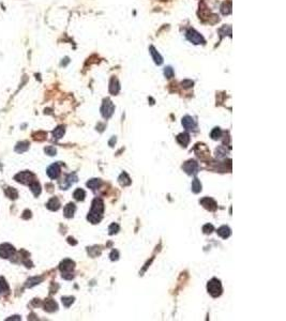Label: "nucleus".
Masks as SVG:
<instances>
[{"mask_svg": "<svg viewBox=\"0 0 286 321\" xmlns=\"http://www.w3.org/2000/svg\"><path fill=\"white\" fill-rule=\"evenodd\" d=\"M103 212H104L103 200L100 198H95L94 200L92 201L91 210L88 213L87 220H89L90 223H92V224H98V223L101 222L102 216H103Z\"/></svg>", "mask_w": 286, "mask_h": 321, "instance_id": "f257e3e1", "label": "nucleus"}, {"mask_svg": "<svg viewBox=\"0 0 286 321\" xmlns=\"http://www.w3.org/2000/svg\"><path fill=\"white\" fill-rule=\"evenodd\" d=\"M74 268H75V262L72 261L71 259H64L63 261H61L59 270L62 273V277L66 280H72L73 278L72 271L74 270Z\"/></svg>", "mask_w": 286, "mask_h": 321, "instance_id": "f03ea898", "label": "nucleus"}, {"mask_svg": "<svg viewBox=\"0 0 286 321\" xmlns=\"http://www.w3.org/2000/svg\"><path fill=\"white\" fill-rule=\"evenodd\" d=\"M207 290L208 292L212 295L213 297H220L222 293V285H221V281L217 280V278H212L207 285Z\"/></svg>", "mask_w": 286, "mask_h": 321, "instance_id": "7ed1b4c3", "label": "nucleus"}, {"mask_svg": "<svg viewBox=\"0 0 286 321\" xmlns=\"http://www.w3.org/2000/svg\"><path fill=\"white\" fill-rule=\"evenodd\" d=\"M14 179H15L17 182L22 183V184L29 185L30 183L36 180V176L32 173H30V171H22V173L16 174V176L14 177Z\"/></svg>", "mask_w": 286, "mask_h": 321, "instance_id": "20e7f679", "label": "nucleus"}, {"mask_svg": "<svg viewBox=\"0 0 286 321\" xmlns=\"http://www.w3.org/2000/svg\"><path fill=\"white\" fill-rule=\"evenodd\" d=\"M114 110H115V106H114L113 102L110 101L109 99H105L103 101V104H102L101 107V113L103 116V118L105 119H109L111 117V115L114 113Z\"/></svg>", "mask_w": 286, "mask_h": 321, "instance_id": "39448f33", "label": "nucleus"}, {"mask_svg": "<svg viewBox=\"0 0 286 321\" xmlns=\"http://www.w3.org/2000/svg\"><path fill=\"white\" fill-rule=\"evenodd\" d=\"M16 250L11 244L9 243H2L0 244V257L3 259H9L12 256L15 255Z\"/></svg>", "mask_w": 286, "mask_h": 321, "instance_id": "423d86ee", "label": "nucleus"}, {"mask_svg": "<svg viewBox=\"0 0 286 321\" xmlns=\"http://www.w3.org/2000/svg\"><path fill=\"white\" fill-rule=\"evenodd\" d=\"M182 169L188 174H190V176H194V174H196L197 173H198L199 165H198V163L195 162V160H188V162H185L184 164H183Z\"/></svg>", "mask_w": 286, "mask_h": 321, "instance_id": "0eeeda50", "label": "nucleus"}, {"mask_svg": "<svg viewBox=\"0 0 286 321\" xmlns=\"http://www.w3.org/2000/svg\"><path fill=\"white\" fill-rule=\"evenodd\" d=\"M187 38L190 42H192L193 44H203L205 43V40L201 33L196 31L194 29H190L187 32Z\"/></svg>", "mask_w": 286, "mask_h": 321, "instance_id": "6e6552de", "label": "nucleus"}, {"mask_svg": "<svg viewBox=\"0 0 286 321\" xmlns=\"http://www.w3.org/2000/svg\"><path fill=\"white\" fill-rule=\"evenodd\" d=\"M182 125L188 131H195L197 126L196 121L193 119L191 116H184V117L182 118Z\"/></svg>", "mask_w": 286, "mask_h": 321, "instance_id": "1a4fd4ad", "label": "nucleus"}, {"mask_svg": "<svg viewBox=\"0 0 286 321\" xmlns=\"http://www.w3.org/2000/svg\"><path fill=\"white\" fill-rule=\"evenodd\" d=\"M199 202L203 204V207L205 209H207V210H209V211H215L218 209L217 202H215L214 199L210 198V197H205V198L201 199V201Z\"/></svg>", "mask_w": 286, "mask_h": 321, "instance_id": "9d476101", "label": "nucleus"}, {"mask_svg": "<svg viewBox=\"0 0 286 321\" xmlns=\"http://www.w3.org/2000/svg\"><path fill=\"white\" fill-rule=\"evenodd\" d=\"M47 176L50 179H57L60 176V164L54 163L47 168Z\"/></svg>", "mask_w": 286, "mask_h": 321, "instance_id": "9b49d317", "label": "nucleus"}, {"mask_svg": "<svg viewBox=\"0 0 286 321\" xmlns=\"http://www.w3.org/2000/svg\"><path fill=\"white\" fill-rule=\"evenodd\" d=\"M43 307L48 313H54L58 309V304L53 299H46L43 302Z\"/></svg>", "mask_w": 286, "mask_h": 321, "instance_id": "f8f14e48", "label": "nucleus"}, {"mask_svg": "<svg viewBox=\"0 0 286 321\" xmlns=\"http://www.w3.org/2000/svg\"><path fill=\"white\" fill-rule=\"evenodd\" d=\"M76 181H77V177H76V174L75 173H71V174H69V176L66 178L63 184H62V183L60 184V186H61L62 190H67V188L71 186V185L73 184L74 182H76Z\"/></svg>", "mask_w": 286, "mask_h": 321, "instance_id": "ddd939ff", "label": "nucleus"}, {"mask_svg": "<svg viewBox=\"0 0 286 321\" xmlns=\"http://www.w3.org/2000/svg\"><path fill=\"white\" fill-rule=\"evenodd\" d=\"M176 139H177L179 145H181L182 147H187L190 143V135L188 133H185V132L184 133H180L177 137H176Z\"/></svg>", "mask_w": 286, "mask_h": 321, "instance_id": "4468645a", "label": "nucleus"}, {"mask_svg": "<svg viewBox=\"0 0 286 321\" xmlns=\"http://www.w3.org/2000/svg\"><path fill=\"white\" fill-rule=\"evenodd\" d=\"M75 211H76V206L74 203H72V202H70V203H68L66 207H64L63 214L67 218H71V217H73Z\"/></svg>", "mask_w": 286, "mask_h": 321, "instance_id": "2eb2a0df", "label": "nucleus"}, {"mask_svg": "<svg viewBox=\"0 0 286 321\" xmlns=\"http://www.w3.org/2000/svg\"><path fill=\"white\" fill-rule=\"evenodd\" d=\"M120 90V86H119V81H118L117 78L113 77L110 79V83H109V92L111 94L116 95L119 92Z\"/></svg>", "mask_w": 286, "mask_h": 321, "instance_id": "dca6fc26", "label": "nucleus"}, {"mask_svg": "<svg viewBox=\"0 0 286 321\" xmlns=\"http://www.w3.org/2000/svg\"><path fill=\"white\" fill-rule=\"evenodd\" d=\"M46 207H47V209H50V210L52 211H57L58 209L60 208L59 199H58L57 197H53V198H50L47 203H46Z\"/></svg>", "mask_w": 286, "mask_h": 321, "instance_id": "f3484780", "label": "nucleus"}, {"mask_svg": "<svg viewBox=\"0 0 286 321\" xmlns=\"http://www.w3.org/2000/svg\"><path fill=\"white\" fill-rule=\"evenodd\" d=\"M218 234L220 237H222L223 239H227L232 234V230L228 226H221L218 229Z\"/></svg>", "mask_w": 286, "mask_h": 321, "instance_id": "a211bd4d", "label": "nucleus"}, {"mask_svg": "<svg viewBox=\"0 0 286 321\" xmlns=\"http://www.w3.org/2000/svg\"><path fill=\"white\" fill-rule=\"evenodd\" d=\"M29 149V143L28 141H20V143H16L15 146V152L17 153H24Z\"/></svg>", "mask_w": 286, "mask_h": 321, "instance_id": "6ab92c4d", "label": "nucleus"}, {"mask_svg": "<svg viewBox=\"0 0 286 321\" xmlns=\"http://www.w3.org/2000/svg\"><path fill=\"white\" fill-rule=\"evenodd\" d=\"M42 280H43V277H41V276L30 277V278H28V280L26 281V284H25V287L31 288V287H33V286H36V285H39V284H40Z\"/></svg>", "mask_w": 286, "mask_h": 321, "instance_id": "aec40b11", "label": "nucleus"}, {"mask_svg": "<svg viewBox=\"0 0 286 321\" xmlns=\"http://www.w3.org/2000/svg\"><path fill=\"white\" fill-rule=\"evenodd\" d=\"M29 186H30V190H31V192L33 193V195L36 197H38L39 195L41 194V190H42L41 185H40V183H39L37 180H34L33 182L30 183Z\"/></svg>", "mask_w": 286, "mask_h": 321, "instance_id": "412c9836", "label": "nucleus"}, {"mask_svg": "<svg viewBox=\"0 0 286 321\" xmlns=\"http://www.w3.org/2000/svg\"><path fill=\"white\" fill-rule=\"evenodd\" d=\"M118 181H119L120 185H122V186H128V185L131 184V179H130V177L128 176L127 173H122L119 176V178H118Z\"/></svg>", "mask_w": 286, "mask_h": 321, "instance_id": "4be33fe9", "label": "nucleus"}, {"mask_svg": "<svg viewBox=\"0 0 286 321\" xmlns=\"http://www.w3.org/2000/svg\"><path fill=\"white\" fill-rule=\"evenodd\" d=\"M150 54H151V56H152V58H153V60H154L155 63H157V64H162V62H163V58H162L161 55H160V54L154 49V47H153V46H151V47H150Z\"/></svg>", "mask_w": 286, "mask_h": 321, "instance_id": "5701e85b", "label": "nucleus"}, {"mask_svg": "<svg viewBox=\"0 0 286 321\" xmlns=\"http://www.w3.org/2000/svg\"><path fill=\"white\" fill-rule=\"evenodd\" d=\"M4 193H6V196H8L10 199H12V200H14V199H16L18 197V192L14 187H11V186L6 187Z\"/></svg>", "mask_w": 286, "mask_h": 321, "instance_id": "b1692460", "label": "nucleus"}, {"mask_svg": "<svg viewBox=\"0 0 286 321\" xmlns=\"http://www.w3.org/2000/svg\"><path fill=\"white\" fill-rule=\"evenodd\" d=\"M9 290H10V288H9L6 280L3 277H0V295L6 294L9 292Z\"/></svg>", "mask_w": 286, "mask_h": 321, "instance_id": "393cba45", "label": "nucleus"}, {"mask_svg": "<svg viewBox=\"0 0 286 321\" xmlns=\"http://www.w3.org/2000/svg\"><path fill=\"white\" fill-rule=\"evenodd\" d=\"M102 184V181L100 179H91L87 182V186L91 190H98Z\"/></svg>", "mask_w": 286, "mask_h": 321, "instance_id": "a878e982", "label": "nucleus"}, {"mask_svg": "<svg viewBox=\"0 0 286 321\" xmlns=\"http://www.w3.org/2000/svg\"><path fill=\"white\" fill-rule=\"evenodd\" d=\"M64 132H66V130H64V126H58L57 129L54 130V132H53V136H54L55 139H60L63 137L64 135Z\"/></svg>", "mask_w": 286, "mask_h": 321, "instance_id": "bb28decb", "label": "nucleus"}, {"mask_svg": "<svg viewBox=\"0 0 286 321\" xmlns=\"http://www.w3.org/2000/svg\"><path fill=\"white\" fill-rule=\"evenodd\" d=\"M73 196H74V198H75L76 200L83 201L84 199H85V197H86V193H85V190H82V188H77V190L74 192Z\"/></svg>", "mask_w": 286, "mask_h": 321, "instance_id": "cd10ccee", "label": "nucleus"}, {"mask_svg": "<svg viewBox=\"0 0 286 321\" xmlns=\"http://www.w3.org/2000/svg\"><path fill=\"white\" fill-rule=\"evenodd\" d=\"M192 190L195 193V194H197V193H199L202 190V184L197 178H195L192 182Z\"/></svg>", "mask_w": 286, "mask_h": 321, "instance_id": "c85d7f7f", "label": "nucleus"}, {"mask_svg": "<svg viewBox=\"0 0 286 321\" xmlns=\"http://www.w3.org/2000/svg\"><path fill=\"white\" fill-rule=\"evenodd\" d=\"M211 138L214 139V140H218V139H220L221 137H222V131H221L219 127H214V129L212 130V132H211L210 134Z\"/></svg>", "mask_w": 286, "mask_h": 321, "instance_id": "c756f323", "label": "nucleus"}, {"mask_svg": "<svg viewBox=\"0 0 286 321\" xmlns=\"http://www.w3.org/2000/svg\"><path fill=\"white\" fill-rule=\"evenodd\" d=\"M62 304H63L66 307H70L72 305V303L74 302V297H63L61 299Z\"/></svg>", "mask_w": 286, "mask_h": 321, "instance_id": "7c9ffc66", "label": "nucleus"}, {"mask_svg": "<svg viewBox=\"0 0 286 321\" xmlns=\"http://www.w3.org/2000/svg\"><path fill=\"white\" fill-rule=\"evenodd\" d=\"M119 229H120L119 225H118V224H115V223H113V224H111L110 226H109V228H108L109 234H115V233H117V232L119 231Z\"/></svg>", "mask_w": 286, "mask_h": 321, "instance_id": "2f4dec72", "label": "nucleus"}, {"mask_svg": "<svg viewBox=\"0 0 286 321\" xmlns=\"http://www.w3.org/2000/svg\"><path fill=\"white\" fill-rule=\"evenodd\" d=\"M45 153L47 155H50V156H54V155H56V153H57V150H56L55 147H52V146H48V147L45 148Z\"/></svg>", "mask_w": 286, "mask_h": 321, "instance_id": "473e14b6", "label": "nucleus"}, {"mask_svg": "<svg viewBox=\"0 0 286 321\" xmlns=\"http://www.w3.org/2000/svg\"><path fill=\"white\" fill-rule=\"evenodd\" d=\"M213 230H214V227H213L211 224H206V225H205V226L203 227V231H204V233H206V234L211 233V232H212Z\"/></svg>", "mask_w": 286, "mask_h": 321, "instance_id": "72a5a7b5", "label": "nucleus"}, {"mask_svg": "<svg viewBox=\"0 0 286 321\" xmlns=\"http://www.w3.org/2000/svg\"><path fill=\"white\" fill-rule=\"evenodd\" d=\"M164 75L166 76L167 78H171V77L174 76V70L171 69V66L165 67V70H164Z\"/></svg>", "mask_w": 286, "mask_h": 321, "instance_id": "f704fd0d", "label": "nucleus"}, {"mask_svg": "<svg viewBox=\"0 0 286 321\" xmlns=\"http://www.w3.org/2000/svg\"><path fill=\"white\" fill-rule=\"evenodd\" d=\"M45 137H46V134L44 133V132H38V133L33 134V138L36 139V140H43V139H45Z\"/></svg>", "mask_w": 286, "mask_h": 321, "instance_id": "c9c22d12", "label": "nucleus"}, {"mask_svg": "<svg viewBox=\"0 0 286 321\" xmlns=\"http://www.w3.org/2000/svg\"><path fill=\"white\" fill-rule=\"evenodd\" d=\"M118 258H119V254H118V250H114L113 252L110 253V260H118Z\"/></svg>", "mask_w": 286, "mask_h": 321, "instance_id": "e433bc0d", "label": "nucleus"}, {"mask_svg": "<svg viewBox=\"0 0 286 321\" xmlns=\"http://www.w3.org/2000/svg\"><path fill=\"white\" fill-rule=\"evenodd\" d=\"M193 85H194V83H193L192 80H183L182 81V86L184 88H190V87H192Z\"/></svg>", "mask_w": 286, "mask_h": 321, "instance_id": "4c0bfd02", "label": "nucleus"}, {"mask_svg": "<svg viewBox=\"0 0 286 321\" xmlns=\"http://www.w3.org/2000/svg\"><path fill=\"white\" fill-rule=\"evenodd\" d=\"M30 217H31V212L29 210H25L24 213H23V218L24 220H29Z\"/></svg>", "mask_w": 286, "mask_h": 321, "instance_id": "58836bf2", "label": "nucleus"}, {"mask_svg": "<svg viewBox=\"0 0 286 321\" xmlns=\"http://www.w3.org/2000/svg\"><path fill=\"white\" fill-rule=\"evenodd\" d=\"M68 242H69L70 244H72V245H75V244L77 243L76 241H74L73 238H68Z\"/></svg>", "mask_w": 286, "mask_h": 321, "instance_id": "ea45409f", "label": "nucleus"}, {"mask_svg": "<svg viewBox=\"0 0 286 321\" xmlns=\"http://www.w3.org/2000/svg\"><path fill=\"white\" fill-rule=\"evenodd\" d=\"M8 320H20V316H13V318H8Z\"/></svg>", "mask_w": 286, "mask_h": 321, "instance_id": "a19ab883", "label": "nucleus"}, {"mask_svg": "<svg viewBox=\"0 0 286 321\" xmlns=\"http://www.w3.org/2000/svg\"><path fill=\"white\" fill-rule=\"evenodd\" d=\"M116 143V137H113V138H111V140L109 141V145H110V147H113V143Z\"/></svg>", "mask_w": 286, "mask_h": 321, "instance_id": "79ce46f5", "label": "nucleus"}]
</instances>
